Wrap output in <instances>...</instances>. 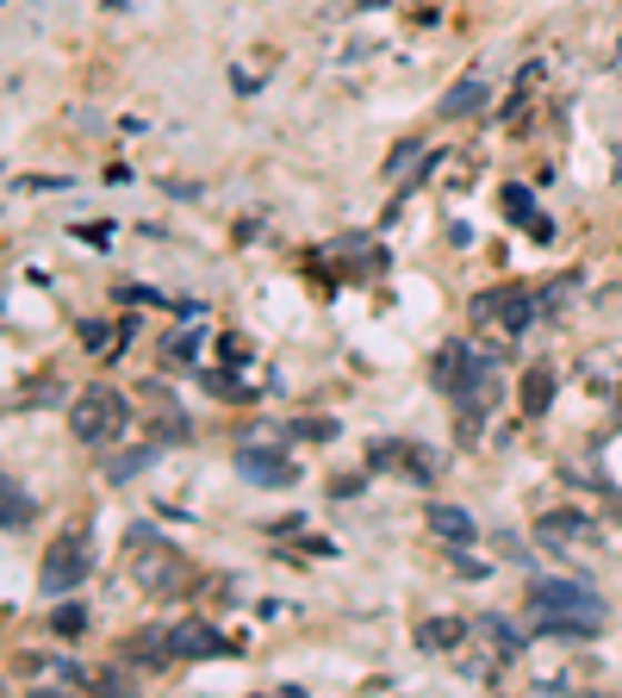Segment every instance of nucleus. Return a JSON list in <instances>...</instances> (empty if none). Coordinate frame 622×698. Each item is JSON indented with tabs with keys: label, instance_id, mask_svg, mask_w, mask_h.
<instances>
[{
	"label": "nucleus",
	"instance_id": "3",
	"mask_svg": "<svg viewBox=\"0 0 622 698\" xmlns=\"http://www.w3.org/2000/svg\"><path fill=\"white\" fill-rule=\"evenodd\" d=\"M88 568H93V549H88V537H81V530H62V537L50 542L44 568H38V587H44L50 599H62V592H76L81 580H88Z\"/></svg>",
	"mask_w": 622,
	"mask_h": 698
},
{
	"label": "nucleus",
	"instance_id": "8",
	"mask_svg": "<svg viewBox=\"0 0 622 698\" xmlns=\"http://www.w3.org/2000/svg\"><path fill=\"white\" fill-rule=\"evenodd\" d=\"M423 524L442 542H473V511H461V506H423Z\"/></svg>",
	"mask_w": 622,
	"mask_h": 698
},
{
	"label": "nucleus",
	"instance_id": "2",
	"mask_svg": "<svg viewBox=\"0 0 622 698\" xmlns=\"http://www.w3.org/2000/svg\"><path fill=\"white\" fill-rule=\"evenodd\" d=\"M124 418H131V406H124V393H112V387H88V393H76V406H69V425H76V443H112L124 430Z\"/></svg>",
	"mask_w": 622,
	"mask_h": 698
},
{
	"label": "nucleus",
	"instance_id": "14",
	"mask_svg": "<svg viewBox=\"0 0 622 698\" xmlns=\"http://www.w3.org/2000/svg\"><path fill=\"white\" fill-rule=\"evenodd\" d=\"M193 349H200V337H169V356H181V362H193Z\"/></svg>",
	"mask_w": 622,
	"mask_h": 698
},
{
	"label": "nucleus",
	"instance_id": "7",
	"mask_svg": "<svg viewBox=\"0 0 622 698\" xmlns=\"http://www.w3.org/2000/svg\"><path fill=\"white\" fill-rule=\"evenodd\" d=\"M529 312H535V306H529L516 287H498V293H485V300L473 306V318H504V325H516V331L529 325Z\"/></svg>",
	"mask_w": 622,
	"mask_h": 698
},
{
	"label": "nucleus",
	"instance_id": "10",
	"mask_svg": "<svg viewBox=\"0 0 622 698\" xmlns=\"http://www.w3.org/2000/svg\"><path fill=\"white\" fill-rule=\"evenodd\" d=\"M461 630H466L461 618H430V624H418V649L442 655V649H454V636H461Z\"/></svg>",
	"mask_w": 622,
	"mask_h": 698
},
{
	"label": "nucleus",
	"instance_id": "1",
	"mask_svg": "<svg viewBox=\"0 0 622 698\" xmlns=\"http://www.w3.org/2000/svg\"><path fill=\"white\" fill-rule=\"evenodd\" d=\"M529 624L554 642H591V636L610 624V605L598 592L573 587V580H542L529 592Z\"/></svg>",
	"mask_w": 622,
	"mask_h": 698
},
{
	"label": "nucleus",
	"instance_id": "11",
	"mask_svg": "<svg viewBox=\"0 0 622 698\" xmlns=\"http://www.w3.org/2000/svg\"><path fill=\"white\" fill-rule=\"evenodd\" d=\"M548 399H554V368H529V381H523V412H548Z\"/></svg>",
	"mask_w": 622,
	"mask_h": 698
},
{
	"label": "nucleus",
	"instance_id": "5",
	"mask_svg": "<svg viewBox=\"0 0 622 698\" xmlns=\"http://www.w3.org/2000/svg\"><path fill=\"white\" fill-rule=\"evenodd\" d=\"M585 537H591L585 511H542V518H535V542H542V549H573V542H585Z\"/></svg>",
	"mask_w": 622,
	"mask_h": 698
},
{
	"label": "nucleus",
	"instance_id": "12",
	"mask_svg": "<svg viewBox=\"0 0 622 698\" xmlns=\"http://www.w3.org/2000/svg\"><path fill=\"white\" fill-rule=\"evenodd\" d=\"M26 518H31V499H26V487H19V480H7V530H19Z\"/></svg>",
	"mask_w": 622,
	"mask_h": 698
},
{
	"label": "nucleus",
	"instance_id": "4",
	"mask_svg": "<svg viewBox=\"0 0 622 698\" xmlns=\"http://www.w3.org/2000/svg\"><path fill=\"white\" fill-rule=\"evenodd\" d=\"M237 475H243V480H255V487H293V461H287V456H274V449L243 443V449H237Z\"/></svg>",
	"mask_w": 622,
	"mask_h": 698
},
{
	"label": "nucleus",
	"instance_id": "13",
	"mask_svg": "<svg viewBox=\"0 0 622 698\" xmlns=\"http://www.w3.org/2000/svg\"><path fill=\"white\" fill-rule=\"evenodd\" d=\"M504 207H511V212H516V219H535V200H529V193H523V188H511V193H504Z\"/></svg>",
	"mask_w": 622,
	"mask_h": 698
},
{
	"label": "nucleus",
	"instance_id": "15",
	"mask_svg": "<svg viewBox=\"0 0 622 698\" xmlns=\"http://www.w3.org/2000/svg\"><path fill=\"white\" fill-rule=\"evenodd\" d=\"M57 630H62V636L81 630V605H62V611H57Z\"/></svg>",
	"mask_w": 622,
	"mask_h": 698
},
{
	"label": "nucleus",
	"instance_id": "6",
	"mask_svg": "<svg viewBox=\"0 0 622 698\" xmlns=\"http://www.w3.org/2000/svg\"><path fill=\"white\" fill-rule=\"evenodd\" d=\"M231 642L212 630V624H174L169 630V655H193V661H205V655H224Z\"/></svg>",
	"mask_w": 622,
	"mask_h": 698
},
{
	"label": "nucleus",
	"instance_id": "9",
	"mask_svg": "<svg viewBox=\"0 0 622 698\" xmlns=\"http://www.w3.org/2000/svg\"><path fill=\"white\" fill-rule=\"evenodd\" d=\"M485 107V81L480 76H461L449 88V100H442V112H449V119H466V112H480Z\"/></svg>",
	"mask_w": 622,
	"mask_h": 698
}]
</instances>
